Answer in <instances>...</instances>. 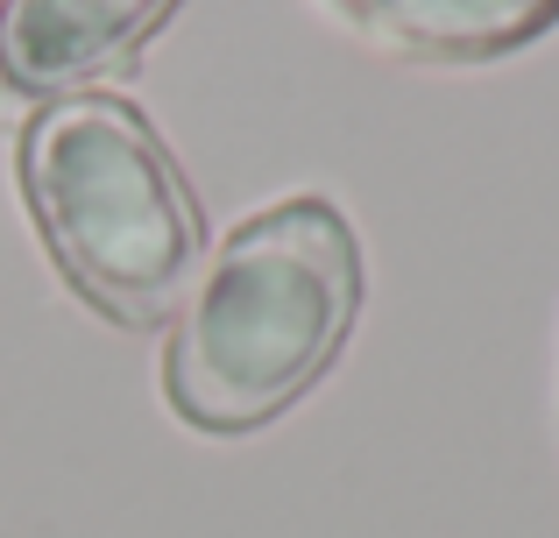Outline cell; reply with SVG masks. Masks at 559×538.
I'll use <instances>...</instances> for the list:
<instances>
[{
	"instance_id": "1",
	"label": "cell",
	"mask_w": 559,
	"mask_h": 538,
	"mask_svg": "<svg viewBox=\"0 0 559 538\" xmlns=\"http://www.w3.org/2000/svg\"><path fill=\"white\" fill-rule=\"evenodd\" d=\"M361 312V241L341 206L284 199L199 263L164 340V397L199 432L284 418L341 361Z\"/></svg>"
},
{
	"instance_id": "3",
	"label": "cell",
	"mask_w": 559,
	"mask_h": 538,
	"mask_svg": "<svg viewBox=\"0 0 559 538\" xmlns=\"http://www.w3.org/2000/svg\"><path fill=\"white\" fill-rule=\"evenodd\" d=\"M185 0H0V79L28 99H71L121 71Z\"/></svg>"
},
{
	"instance_id": "4",
	"label": "cell",
	"mask_w": 559,
	"mask_h": 538,
	"mask_svg": "<svg viewBox=\"0 0 559 538\" xmlns=\"http://www.w3.org/2000/svg\"><path fill=\"white\" fill-rule=\"evenodd\" d=\"M376 43L432 64H481L524 50L559 22V0H341Z\"/></svg>"
},
{
	"instance_id": "2",
	"label": "cell",
	"mask_w": 559,
	"mask_h": 538,
	"mask_svg": "<svg viewBox=\"0 0 559 538\" xmlns=\"http://www.w3.org/2000/svg\"><path fill=\"white\" fill-rule=\"evenodd\" d=\"M22 199L57 276L114 326H170L205 263V213L170 142L114 93L50 99L22 128Z\"/></svg>"
}]
</instances>
